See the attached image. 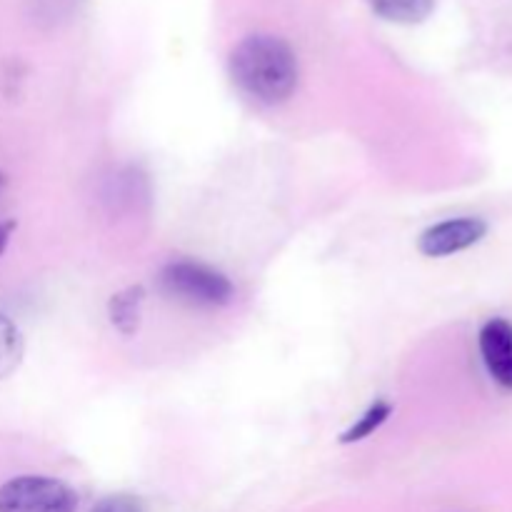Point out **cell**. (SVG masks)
Listing matches in <instances>:
<instances>
[{
	"label": "cell",
	"mask_w": 512,
	"mask_h": 512,
	"mask_svg": "<svg viewBox=\"0 0 512 512\" xmlns=\"http://www.w3.org/2000/svg\"><path fill=\"white\" fill-rule=\"evenodd\" d=\"M230 75L248 98L263 105L285 103L298 88V58L283 38L250 35L230 55Z\"/></svg>",
	"instance_id": "cell-1"
},
{
	"label": "cell",
	"mask_w": 512,
	"mask_h": 512,
	"mask_svg": "<svg viewBox=\"0 0 512 512\" xmlns=\"http://www.w3.org/2000/svg\"><path fill=\"white\" fill-rule=\"evenodd\" d=\"M90 512H148L135 495H108Z\"/></svg>",
	"instance_id": "cell-10"
},
{
	"label": "cell",
	"mask_w": 512,
	"mask_h": 512,
	"mask_svg": "<svg viewBox=\"0 0 512 512\" xmlns=\"http://www.w3.org/2000/svg\"><path fill=\"white\" fill-rule=\"evenodd\" d=\"M488 235V223L480 218H453L430 225L418 240V250L428 258H445L473 248Z\"/></svg>",
	"instance_id": "cell-4"
},
{
	"label": "cell",
	"mask_w": 512,
	"mask_h": 512,
	"mask_svg": "<svg viewBox=\"0 0 512 512\" xmlns=\"http://www.w3.org/2000/svg\"><path fill=\"white\" fill-rule=\"evenodd\" d=\"M160 288L170 298L200 308H218L233 300V283L218 270L193 260L165 265L160 270Z\"/></svg>",
	"instance_id": "cell-2"
},
{
	"label": "cell",
	"mask_w": 512,
	"mask_h": 512,
	"mask_svg": "<svg viewBox=\"0 0 512 512\" xmlns=\"http://www.w3.org/2000/svg\"><path fill=\"white\" fill-rule=\"evenodd\" d=\"M390 413H393V405H390L388 400H378V403H373L363 415H360L358 423H355L348 433H343L340 443L343 445L360 443V440H365L368 435H373L375 430H378L380 425L390 418Z\"/></svg>",
	"instance_id": "cell-9"
},
{
	"label": "cell",
	"mask_w": 512,
	"mask_h": 512,
	"mask_svg": "<svg viewBox=\"0 0 512 512\" xmlns=\"http://www.w3.org/2000/svg\"><path fill=\"white\" fill-rule=\"evenodd\" d=\"M143 300H145V290L140 288V285L123 290V293H118L110 298V303H108L110 323H113L123 335H133L135 330H138Z\"/></svg>",
	"instance_id": "cell-6"
},
{
	"label": "cell",
	"mask_w": 512,
	"mask_h": 512,
	"mask_svg": "<svg viewBox=\"0 0 512 512\" xmlns=\"http://www.w3.org/2000/svg\"><path fill=\"white\" fill-rule=\"evenodd\" d=\"M13 230H15L13 220H0V255H3L5 248H8Z\"/></svg>",
	"instance_id": "cell-11"
},
{
	"label": "cell",
	"mask_w": 512,
	"mask_h": 512,
	"mask_svg": "<svg viewBox=\"0 0 512 512\" xmlns=\"http://www.w3.org/2000/svg\"><path fill=\"white\" fill-rule=\"evenodd\" d=\"M3 183H5V178H3V173H0V188H3Z\"/></svg>",
	"instance_id": "cell-12"
},
{
	"label": "cell",
	"mask_w": 512,
	"mask_h": 512,
	"mask_svg": "<svg viewBox=\"0 0 512 512\" xmlns=\"http://www.w3.org/2000/svg\"><path fill=\"white\" fill-rule=\"evenodd\" d=\"M375 13L390 23L415 25L423 23L435 8V0H370Z\"/></svg>",
	"instance_id": "cell-7"
},
{
	"label": "cell",
	"mask_w": 512,
	"mask_h": 512,
	"mask_svg": "<svg viewBox=\"0 0 512 512\" xmlns=\"http://www.w3.org/2000/svg\"><path fill=\"white\" fill-rule=\"evenodd\" d=\"M78 495L45 475H20L0 488V512H75Z\"/></svg>",
	"instance_id": "cell-3"
},
{
	"label": "cell",
	"mask_w": 512,
	"mask_h": 512,
	"mask_svg": "<svg viewBox=\"0 0 512 512\" xmlns=\"http://www.w3.org/2000/svg\"><path fill=\"white\" fill-rule=\"evenodd\" d=\"M23 353L25 343L18 325H15L8 315L0 313V380H5L8 375H13L15 370H18Z\"/></svg>",
	"instance_id": "cell-8"
},
{
	"label": "cell",
	"mask_w": 512,
	"mask_h": 512,
	"mask_svg": "<svg viewBox=\"0 0 512 512\" xmlns=\"http://www.w3.org/2000/svg\"><path fill=\"white\" fill-rule=\"evenodd\" d=\"M480 355L488 373L512 390V323L505 318L488 320L480 330Z\"/></svg>",
	"instance_id": "cell-5"
}]
</instances>
